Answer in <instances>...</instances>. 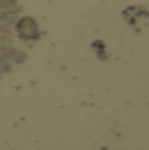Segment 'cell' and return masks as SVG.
<instances>
[{
	"mask_svg": "<svg viewBox=\"0 0 149 150\" xmlns=\"http://www.w3.org/2000/svg\"><path fill=\"white\" fill-rule=\"evenodd\" d=\"M0 25V77L7 72L15 62L13 49L8 43L7 36H4Z\"/></svg>",
	"mask_w": 149,
	"mask_h": 150,
	"instance_id": "6da1fadb",
	"label": "cell"
}]
</instances>
